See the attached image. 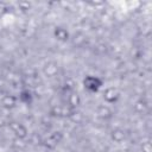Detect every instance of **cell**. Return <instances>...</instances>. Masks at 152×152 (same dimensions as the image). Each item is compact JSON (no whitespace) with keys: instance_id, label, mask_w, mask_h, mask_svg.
<instances>
[{"instance_id":"1","label":"cell","mask_w":152,"mask_h":152,"mask_svg":"<svg viewBox=\"0 0 152 152\" xmlns=\"http://www.w3.org/2000/svg\"><path fill=\"white\" fill-rule=\"evenodd\" d=\"M103 82L101 78H99L97 76H93V75H88L83 78V87L84 89H87L90 93H96L99 91V89L102 87Z\"/></svg>"},{"instance_id":"2","label":"cell","mask_w":152,"mask_h":152,"mask_svg":"<svg viewBox=\"0 0 152 152\" xmlns=\"http://www.w3.org/2000/svg\"><path fill=\"white\" fill-rule=\"evenodd\" d=\"M62 139H63V133H62L61 131H55V132H52L48 138H45V139L43 140V145H44V147L48 148V150H53V148H56L57 145L62 141Z\"/></svg>"},{"instance_id":"3","label":"cell","mask_w":152,"mask_h":152,"mask_svg":"<svg viewBox=\"0 0 152 152\" xmlns=\"http://www.w3.org/2000/svg\"><path fill=\"white\" fill-rule=\"evenodd\" d=\"M50 113L58 118H66V116H72L75 114V109L69 107L68 104H57L51 108Z\"/></svg>"},{"instance_id":"4","label":"cell","mask_w":152,"mask_h":152,"mask_svg":"<svg viewBox=\"0 0 152 152\" xmlns=\"http://www.w3.org/2000/svg\"><path fill=\"white\" fill-rule=\"evenodd\" d=\"M8 125H10V127H11L12 132L14 133V135H15L18 139L24 140V139L27 138V135H28V131H27V128H26L23 124L18 122V121H11Z\"/></svg>"},{"instance_id":"5","label":"cell","mask_w":152,"mask_h":152,"mask_svg":"<svg viewBox=\"0 0 152 152\" xmlns=\"http://www.w3.org/2000/svg\"><path fill=\"white\" fill-rule=\"evenodd\" d=\"M119 97H120V93H119V90H118L116 88H114V87L107 88V89L104 90V93H103V100H104L106 102H108V103H114V102H116V101L119 100Z\"/></svg>"},{"instance_id":"6","label":"cell","mask_w":152,"mask_h":152,"mask_svg":"<svg viewBox=\"0 0 152 152\" xmlns=\"http://www.w3.org/2000/svg\"><path fill=\"white\" fill-rule=\"evenodd\" d=\"M1 106L6 109H12L17 106L18 103V97L15 95H12V94H6L1 97Z\"/></svg>"},{"instance_id":"7","label":"cell","mask_w":152,"mask_h":152,"mask_svg":"<svg viewBox=\"0 0 152 152\" xmlns=\"http://www.w3.org/2000/svg\"><path fill=\"white\" fill-rule=\"evenodd\" d=\"M53 36H55V38H56L57 40H59V42H68L69 38H70L69 32H68L64 27H62V26H57V27L53 30Z\"/></svg>"},{"instance_id":"8","label":"cell","mask_w":152,"mask_h":152,"mask_svg":"<svg viewBox=\"0 0 152 152\" xmlns=\"http://www.w3.org/2000/svg\"><path fill=\"white\" fill-rule=\"evenodd\" d=\"M43 72L48 77H55L58 74V65L56 63H53V62H49V63H46L44 65Z\"/></svg>"},{"instance_id":"9","label":"cell","mask_w":152,"mask_h":152,"mask_svg":"<svg viewBox=\"0 0 152 152\" xmlns=\"http://www.w3.org/2000/svg\"><path fill=\"white\" fill-rule=\"evenodd\" d=\"M80 104H81V96L78 95L77 91L71 90V91L69 93V95H68V106L75 109V108L78 107Z\"/></svg>"},{"instance_id":"10","label":"cell","mask_w":152,"mask_h":152,"mask_svg":"<svg viewBox=\"0 0 152 152\" xmlns=\"http://www.w3.org/2000/svg\"><path fill=\"white\" fill-rule=\"evenodd\" d=\"M110 138L115 142H122L126 139V132L122 128H115L110 132Z\"/></svg>"},{"instance_id":"11","label":"cell","mask_w":152,"mask_h":152,"mask_svg":"<svg viewBox=\"0 0 152 152\" xmlns=\"http://www.w3.org/2000/svg\"><path fill=\"white\" fill-rule=\"evenodd\" d=\"M96 113H97V115H99L101 119H103V120H108V119H110L112 115H113L112 109H110L109 107H107V106H99L97 109H96Z\"/></svg>"},{"instance_id":"12","label":"cell","mask_w":152,"mask_h":152,"mask_svg":"<svg viewBox=\"0 0 152 152\" xmlns=\"http://www.w3.org/2000/svg\"><path fill=\"white\" fill-rule=\"evenodd\" d=\"M18 100H19L20 102H23V103H26V104L31 103V102H32V95H31V91L27 90V89L21 90L20 94H19Z\"/></svg>"},{"instance_id":"13","label":"cell","mask_w":152,"mask_h":152,"mask_svg":"<svg viewBox=\"0 0 152 152\" xmlns=\"http://www.w3.org/2000/svg\"><path fill=\"white\" fill-rule=\"evenodd\" d=\"M146 107H147V104H146V102H145L144 100H139V101H137L135 104H134V109H135L138 113H142V112L146 109Z\"/></svg>"},{"instance_id":"14","label":"cell","mask_w":152,"mask_h":152,"mask_svg":"<svg viewBox=\"0 0 152 152\" xmlns=\"http://www.w3.org/2000/svg\"><path fill=\"white\" fill-rule=\"evenodd\" d=\"M141 152H152V146H151V142L150 141L142 142V145H141Z\"/></svg>"},{"instance_id":"15","label":"cell","mask_w":152,"mask_h":152,"mask_svg":"<svg viewBox=\"0 0 152 152\" xmlns=\"http://www.w3.org/2000/svg\"><path fill=\"white\" fill-rule=\"evenodd\" d=\"M19 7H20L23 11H27V10H30L31 4H30V2H19Z\"/></svg>"}]
</instances>
